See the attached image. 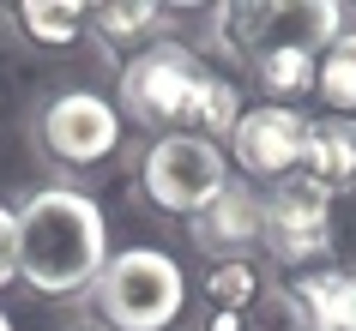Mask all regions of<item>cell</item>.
I'll return each mask as SVG.
<instances>
[{
  "mask_svg": "<svg viewBox=\"0 0 356 331\" xmlns=\"http://www.w3.org/2000/svg\"><path fill=\"white\" fill-rule=\"evenodd\" d=\"M350 133H356V127H350Z\"/></svg>",
  "mask_w": 356,
  "mask_h": 331,
  "instance_id": "20",
  "label": "cell"
},
{
  "mask_svg": "<svg viewBox=\"0 0 356 331\" xmlns=\"http://www.w3.org/2000/svg\"><path fill=\"white\" fill-rule=\"evenodd\" d=\"M229 187V157L200 133H157L139 157V193L169 217H200Z\"/></svg>",
  "mask_w": 356,
  "mask_h": 331,
  "instance_id": "5",
  "label": "cell"
},
{
  "mask_svg": "<svg viewBox=\"0 0 356 331\" xmlns=\"http://www.w3.org/2000/svg\"><path fill=\"white\" fill-rule=\"evenodd\" d=\"M314 96H320L332 114H356V31H344V37L320 55Z\"/></svg>",
  "mask_w": 356,
  "mask_h": 331,
  "instance_id": "14",
  "label": "cell"
},
{
  "mask_svg": "<svg viewBox=\"0 0 356 331\" xmlns=\"http://www.w3.org/2000/svg\"><path fill=\"white\" fill-rule=\"evenodd\" d=\"M211 78V67L193 55L188 42H151L121 67V121H139L145 133H188L193 96Z\"/></svg>",
  "mask_w": 356,
  "mask_h": 331,
  "instance_id": "4",
  "label": "cell"
},
{
  "mask_svg": "<svg viewBox=\"0 0 356 331\" xmlns=\"http://www.w3.org/2000/svg\"><path fill=\"white\" fill-rule=\"evenodd\" d=\"M121 109L97 91H60L37 109V145L49 163L67 169H97L121 151Z\"/></svg>",
  "mask_w": 356,
  "mask_h": 331,
  "instance_id": "7",
  "label": "cell"
},
{
  "mask_svg": "<svg viewBox=\"0 0 356 331\" xmlns=\"http://www.w3.org/2000/svg\"><path fill=\"white\" fill-rule=\"evenodd\" d=\"M85 295L109 331H169L188 307V277L163 247H121Z\"/></svg>",
  "mask_w": 356,
  "mask_h": 331,
  "instance_id": "3",
  "label": "cell"
},
{
  "mask_svg": "<svg viewBox=\"0 0 356 331\" xmlns=\"http://www.w3.org/2000/svg\"><path fill=\"white\" fill-rule=\"evenodd\" d=\"M0 331H13V319H6V313H0Z\"/></svg>",
  "mask_w": 356,
  "mask_h": 331,
  "instance_id": "19",
  "label": "cell"
},
{
  "mask_svg": "<svg viewBox=\"0 0 356 331\" xmlns=\"http://www.w3.org/2000/svg\"><path fill=\"white\" fill-rule=\"evenodd\" d=\"M19 217V277L37 295H85L109 265V217L79 187H37Z\"/></svg>",
  "mask_w": 356,
  "mask_h": 331,
  "instance_id": "1",
  "label": "cell"
},
{
  "mask_svg": "<svg viewBox=\"0 0 356 331\" xmlns=\"http://www.w3.org/2000/svg\"><path fill=\"white\" fill-rule=\"evenodd\" d=\"M260 205H266V247L278 265H290V277L332 265V193L326 187L290 169L284 181H272Z\"/></svg>",
  "mask_w": 356,
  "mask_h": 331,
  "instance_id": "6",
  "label": "cell"
},
{
  "mask_svg": "<svg viewBox=\"0 0 356 331\" xmlns=\"http://www.w3.org/2000/svg\"><path fill=\"white\" fill-rule=\"evenodd\" d=\"M19 277V217L0 205V289Z\"/></svg>",
  "mask_w": 356,
  "mask_h": 331,
  "instance_id": "16",
  "label": "cell"
},
{
  "mask_svg": "<svg viewBox=\"0 0 356 331\" xmlns=\"http://www.w3.org/2000/svg\"><path fill=\"white\" fill-rule=\"evenodd\" d=\"M302 133H308V114L302 109L260 103V109H242V121L229 127L224 157H229V169H242L254 181H284L302 157Z\"/></svg>",
  "mask_w": 356,
  "mask_h": 331,
  "instance_id": "8",
  "label": "cell"
},
{
  "mask_svg": "<svg viewBox=\"0 0 356 331\" xmlns=\"http://www.w3.org/2000/svg\"><path fill=\"white\" fill-rule=\"evenodd\" d=\"M91 31L109 49H151V42H163V6H151V0H103L91 6Z\"/></svg>",
  "mask_w": 356,
  "mask_h": 331,
  "instance_id": "11",
  "label": "cell"
},
{
  "mask_svg": "<svg viewBox=\"0 0 356 331\" xmlns=\"http://www.w3.org/2000/svg\"><path fill=\"white\" fill-rule=\"evenodd\" d=\"M260 295H266V277H260V265H248V259H218V271L200 283L206 313H254Z\"/></svg>",
  "mask_w": 356,
  "mask_h": 331,
  "instance_id": "13",
  "label": "cell"
},
{
  "mask_svg": "<svg viewBox=\"0 0 356 331\" xmlns=\"http://www.w3.org/2000/svg\"><path fill=\"white\" fill-rule=\"evenodd\" d=\"M200 331H248V313H206Z\"/></svg>",
  "mask_w": 356,
  "mask_h": 331,
  "instance_id": "17",
  "label": "cell"
},
{
  "mask_svg": "<svg viewBox=\"0 0 356 331\" xmlns=\"http://www.w3.org/2000/svg\"><path fill=\"white\" fill-rule=\"evenodd\" d=\"M13 19L37 49H73L91 31V6H79V0H19Z\"/></svg>",
  "mask_w": 356,
  "mask_h": 331,
  "instance_id": "12",
  "label": "cell"
},
{
  "mask_svg": "<svg viewBox=\"0 0 356 331\" xmlns=\"http://www.w3.org/2000/svg\"><path fill=\"white\" fill-rule=\"evenodd\" d=\"M296 175H308L314 187H326L332 199H338V193H350V187H356V133L344 127V121H308Z\"/></svg>",
  "mask_w": 356,
  "mask_h": 331,
  "instance_id": "10",
  "label": "cell"
},
{
  "mask_svg": "<svg viewBox=\"0 0 356 331\" xmlns=\"http://www.w3.org/2000/svg\"><path fill=\"white\" fill-rule=\"evenodd\" d=\"M188 235H193L200 253L248 259V247L266 241V205H260V193H248V181H229L200 217H188Z\"/></svg>",
  "mask_w": 356,
  "mask_h": 331,
  "instance_id": "9",
  "label": "cell"
},
{
  "mask_svg": "<svg viewBox=\"0 0 356 331\" xmlns=\"http://www.w3.org/2000/svg\"><path fill=\"white\" fill-rule=\"evenodd\" d=\"M314 73H320V55H266L254 60V78H260L272 96H314Z\"/></svg>",
  "mask_w": 356,
  "mask_h": 331,
  "instance_id": "15",
  "label": "cell"
},
{
  "mask_svg": "<svg viewBox=\"0 0 356 331\" xmlns=\"http://www.w3.org/2000/svg\"><path fill=\"white\" fill-rule=\"evenodd\" d=\"M218 42L236 60H266V55H326L344 37V6L338 0H229L211 12Z\"/></svg>",
  "mask_w": 356,
  "mask_h": 331,
  "instance_id": "2",
  "label": "cell"
},
{
  "mask_svg": "<svg viewBox=\"0 0 356 331\" xmlns=\"http://www.w3.org/2000/svg\"><path fill=\"white\" fill-rule=\"evenodd\" d=\"M60 331H109V325H103L97 313H79V319H67V325H60Z\"/></svg>",
  "mask_w": 356,
  "mask_h": 331,
  "instance_id": "18",
  "label": "cell"
}]
</instances>
